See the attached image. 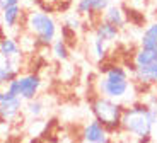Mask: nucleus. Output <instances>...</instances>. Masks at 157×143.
<instances>
[{
    "label": "nucleus",
    "instance_id": "1",
    "mask_svg": "<svg viewBox=\"0 0 157 143\" xmlns=\"http://www.w3.org/2000/svg\"><path fill=\"white\" fill-rule=\"evenodd\" d=\"M157 124V107L144 102H132L123 109L120 131L130 135L137 141H150L154 126Z\"/></svg>",
    "mask_w": 157,
    "mask_h": 143
},
{
    "label": "nucleus",
    "instance_id": "2",
    "mask_svg": "<svg viewBox=\"0 0 157 143\" xmlns=\"http://www.w3.org/2000/svg\"><path fill=\"white\" fill-rule=\"evenodd\" d=\"M123 109H125L123 102L114 101V99H109V97H104V96H99V94L90 101V111H92L94 118L109 133L120 131Z\"/></svg>",
    "mask_w": 157,
    "mask_h": 143
},
{
    "label": "nucleus",
    "instance_id": "3",
    "mask_svg": "<svg viewBox=\"0 0 157 143\" xmlns=\"http://www.w3.org/2000/svg\"><path fill=\"white\" fill-rule=\"evenodd\" d=\"M26 31L36 39L38 44L41 46H48L56 39V32H58V27H56L55 19L46 14L44 10H31L28 12L26 16Z\"/></svg>",
    "mask_w": 157,
    "mask_h": 143
},
{
    "label": "nucleus",
    "instance_id": "4",
    "mask_svg": "<svg viewBox=\"0 0 157 143\" xmlns=\"http://www.w3.org/2000/svg\"><path fill=\"white\" fill-rule=\"evenodd\" d=\"M41 77L38 73H26V75H17L16 78H12L5 89L14 96L22 97V101H31L38 96L39 89H41Z\"/></svg>",
    "mask_w": 157,
    "mask_h": 143
},
{
    "label": "nucleus",
    "instance_id": "5",
    "mask_svg": "<svg viewBox=\"0 0 157 143\" xmlns=\"http://www.w3.org/2000/svg\"><path fill=\"white\" fill-rule=\"evenodd\" d=\"M132 87H133V84H132L130 78H126V80H111V78H106L102 75L96 80V89H98L99 96L109 97V99H114V101L120 102H123L126 99Z\"/></svg>",
    "mask_w": 157,
    "mask_h": 143
},
{
    "label": "nucleus",
    "instance_id": "6",
    "mask_svg": "<svg viewBox=\"0 0 157 143\" xmlns=\"http://www.w3.org/2000/svg\"><path fill=\"white\" fill-rule=\"evenodd\" d=\"M80 140L86 143H106V141H111L109 138V131L106 128L102 126L98 119H92L82 128L80 131Z\"/></svg>",
    "mask_w": 157,
    "mask_h": 143
},
{
    "label": "nucleus",
    "instance_id": "7",
    "mask_svg": "<svg viewBox=\"0 0 157 143\" xmlns=\"http://www.w3.org/2000/svg\"><path fill=\"white\" fill-rule=\"evenodd\" d=\"M22 109V97L14 96L10 99L0 102V123H10L21 114Z\"/></svg>",
    "mask_w": 157,
    "mask_h": 143
},
{
    "label": "nucleus",
    "instance_id": "8",
    "mask_svg": "<svg viewBox=\"0 0 157 143\" xmlns=\"http://www.w3.org/2000/svg\"><path fill=\"white\" fill-rule=\"evenodd\" d=\"M19 73H21L19 58H5V56L0 55V87H5Z\"/></svg>",
    "mask_w": 157,
    "mask_h": 143
},
{
    "label": "nucleus",
    "instance_id": "9",
    "mask_svg": "<svg viewBox=\"0 0 157 143\" xmlns=\"http://www.w3.org/2000/svg\"><path fill=\"white\" fill-rule=\"evenodd\" d=\"M111 0H78L77 14L78 16H102V12L109 7Z\"/></svg>",
    "mask_w": 157,
    "mask_h": 143
},
{
    "label": "nucleus",
    "instance_id": "10",
    "mask_svg": "<svg viewBox=\"0 0 157 143\" xmlns=\"http://www.w3.org/2000/svg\"><path fill=\"white\" fill-rule=\"evenodd\" d=\"M135 82L144 85H157V63L145 66H133L132 70Z\"/></svg>",
    "mask_w": 157,
    "mask_h": 143
},
{
    "label": "nucleus",
    "instance_id": "11",
    "mask_svg": "<svg viewBox=\"0 0 157 143\" xmlns=\"http://www.w3.org/2000/svg\"><path fill=\"white\" fill-rule=\"evenodd\" d=\"M94 36L99 39H102V41H106V43H113V41H116L118 36H120V27L111 24V22H108V21H104V19H101L94 27Z\"/></svg>",
    "mask_w": 157,
    "mask_h": 143
},
{
    "label": "nucleus",
    "instance_id": "12",
    "mask_svg": "<svg viewBox=\"0 0 157 143\" xmlns=\"http://www.w3.org/2000/svg\"><path fill=\"white\" fill-rule=\"evenodd\" d=\"M133 66H145L157 63V48H142L138 46V50L133 53V60H132Z\"/></svg>",
    "mask_w": 157,
    "mask_h": 143
},
{
    "label": "nucleus",
    "instance_id": "13",
    "mask_svg": "<svg viewBox=\"0 0 157 143\" xmlns=\"http://www.w3.org/2000/svg\"><path fill=\"white\" fill-rule=\"evenodd\" d=\"M21 17H22V7L19 4L7 5L5 9H2V21H4V27L7 29H14L21 22Z\"/></svg>",
    "mask_w": 157,
    "mask_h": 143
},
{
    "label": "nucleus",
    "instance_id": "14",
    "mask_svg": "<svg viewBox=\"0 0 157 143\" xmlns=\"http://www.w3.org/2000/svg\"><path fill=\"white\" fill-rule=\"evenodd\" d=\"M0 55L5 56V58H19L21 56L19 43L10 36H2L0 38Z\"/></svg>",
    "mask_w": 157,
    "mask_h": 143
},
{
    "label": "nucleus",
    "instance_id": "15",
    "mask_svg": "<svg viewBox=\"0 0 157 143\" xmlns=\"http://www.w3.org/2000/svg\"><path fill=\"white\" fill-rule=\"evenodd\" d=\"M101 19L108 21V22H111V24H114V26H118L120 29L126 24V17H125L123 9L118 7V5H113V4H109V7L102 12Z\"/></svg>",
    "mask_w": 157,
    "mask_h": 143
},
{
    "label": "nucleus",
    "instance_id": "16",
    "mask_svg": "<svg viewBox=\"0 0 157 143\" xmlns=\"http://www.w3.org/2000/svg\"><path fill=\"white\" fill-rule=\"evenodd\" d=\"M140 46L142 48H157V21L150 22L145 27V31L140 38Z\"/></svg>",
    "mask_w": 157,
    "mask_h": 143
},
{
    "label": "nucleus",
    "instance_id": "17",
    "mask_svg": "<svg viewBox=\"0 0 157 143\" xmlns=\"http://www.w3.org/2000/svg\"><path fill=\"white\" fill-rule=\"evenodd\" d=\"M51 53L56 60L60 62H67L70 58V50H68V44L65 43V39L60 38V39H55L51 43Z\"/></svg>",
    "mask_w": 157,
    "mask_h": 143
},
{
    "label": "nucleus",
    "instance_id": "18",
    "mask_svg": "<svg viewBox=\"0 0 157 143\" xmlns=\"http://www.w3.org/2000/svg\"><path fill=\"white\" fill-rule=\"evenodd\" d=\"M102 75L106 78H111V80H126V78H130L128 70L121 65H116V63L106 66V68L102 70Z\"/></svg>",
    "mask_w": 157,
    "mask_h": 143
},
{
    "label": "nucleus",
    "instance_id": "19",
    "mask_svg": "<svg viewBox=\"0 0 157 143\" xmlns=\"http://www.w3.org/2000/svg\"><path fill=\"white\" fill-rule=\"evenodd\" d=\"M26 114L28 116H31L33 119H39V118L43 116L44 112V104L41 99H38V97H34V99H31V101H28V104H26Z\"/></svg>",
    "mask_w": 157,
    "mask_h": 143
},
{
    "label": "nucleus",
    "instance_id": "20",
    "mask_svg": "<svg viewBox=\"0 0 157 143\" xmlns=\"http://www.w3.org/2000/svg\"><path fill=\"white\" fill-rule=\"evenodd\" d=\"M108 43L102 41V39L96 38L92 39V55H94V58L98 60V62H104L106 60V55H108Z\"/></svg>",
    "mask_w": 157,
    "mask_h": 143
},
{
    "label": "nucleus",
    "instance_id": "21",
    "mask_svg": "<svg viewBox=\"0 0 157 143\" xmlns=\"http://www.w3.org/2000/svg\"><path fill=\"white\" fill-rule=\"evenodd\" d=\"M65 26L68 27V29H72V31H77L78 26H80V21H78V14L77 16H70L65 19Z\"/></svg>",
    "mask_w": 157,
    "mask_h": 143
},
{
    "label": "nucleus",
    "instance_id": "22",
    "mask_svg": "<svg viewBox=\"0 0 157 143\" xmlns=\"http://www.w3.org/2000/svg\"><path fill=\"white\" fill-rule=\"evenodd\" d=\"M14 4H21V0H0V10L5 9L7 5H14Z\"/></svg>",
    "mask_w": 157,
    "mask_h": 143
},
{
    "label": "nucleus",
    "instance_id": "23",
    "mask_svg": "<svg viewBox=\"0 0 157 143\" xmlns=\"http://www.w3.org/2000/svg\"><path fill=\"white\" fill-rule=\"evenodd\" d=\"M2 36H4V34H2V26H0V38H2Z\"/></svg>",
    "mask_w": 157,
    "mask_h": 143
},
{
    "label": "nucleus",
    "instance_id": "24",
    "mask_svg": "<svg viewBox=\"0 0 157 143\" xmlns=\"http://www.w3.org/2000/svg\"><path fill=\"white\" fill-rule=\"evenodd\" d=\"M155 2H157V0H155Z\"/></svg>",
    "mask_w": 157,
    "mask_h": 143
}]
</instances>
